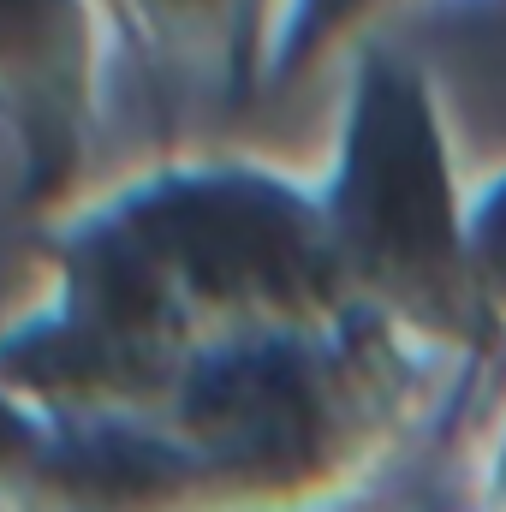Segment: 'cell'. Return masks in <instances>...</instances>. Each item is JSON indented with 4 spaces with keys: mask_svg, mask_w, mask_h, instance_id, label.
I'll use <instances>...</instances> for the list:
<instances>
[{
    "mask_svg": "<svg viewBox=\"0 0 506 512\" xmlns=\"http://www.w3.org/2000/svg\"><path fill=\"white\" fill-rule=\"evenodd\" d=\"M411 370L376 334H268L137 423L60 429L36 512H328L405 447Z\"/></svg>",
    "mask_w": 506,
    "mask_h": 512,
    "instance_id": "1",
    "label": "cell"
},
{
    "mask_svg": "<svg viewBox=\"0 0 506 512\" xmlns=\"http://www.w3.org/2000/svg\"><path fill=\"white\" fill-rule=\"evenodd\" d=\"M340 233L358 268L393 286L399 304L423 322L465 328V280L453 268L447 227V179L435 155V131L423 120L411 84L387 78L364 90V114L352 131L346 191H340Z\"/></svg>",
    "mask_w": 506,
    "mask_h": 512,
    "instance_id": "2",
    "label": "cell"
},
{
    "mask_svg": "<svg viewBox=\"0 0 506 512\" xmlns=\"http://www.w3.org/2000/svg\"><path fill=\"white\" fill-rule=\"evenodd\" d=\"M54 447L60 423L30 399H18L12 387H0V512H36Z\"/></svg>",
    "mask_w": 506,
    "mask_h": 512,
    "instance_id": "3",
    "label": "cell"
},
{
    "mask_svg": "<svg viewBox=\"0 0 506 512\" xmlns=\"http://www.w3.org/2000/svg\"><path fill=\"white\" fill-rule=\"evenodd\" d=\"M477 280L489 292L506 286V197L483 215V233H477Z\"/></svg>",
    "mask_w": 506,
    "mask_h": 512,
    "instance_id": "4",
    "label": "cell"
},
{
    "mask_svg": "<svg viewBox=\"0 0 506 512\" xmlns=\"http://www.w3.org/2000/svg\"><path fill=\"white\" fill-rule=\"evenodd\" d=\"M483 512H506V435L489 459V483H483Z\"/></svg>",
    "mask_w": 506,
    "mask_h": 512,
    "instance_id": "5",
    "label": "cell"
}]
</instances>
